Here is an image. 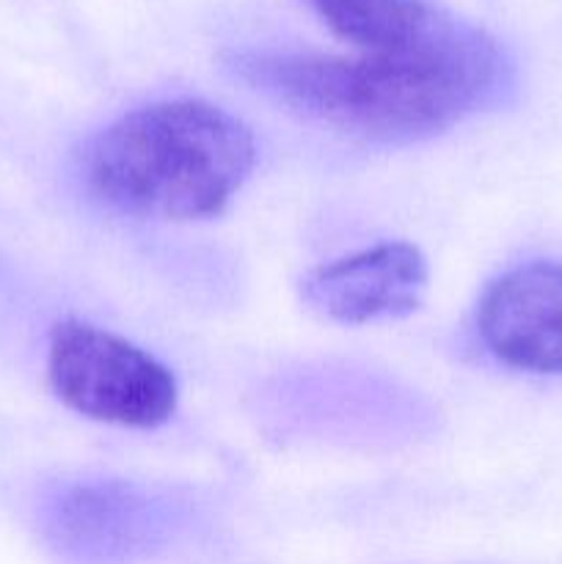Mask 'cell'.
I'll list each match as a JSON object with an SVG mask.
<instances>
[{"label":"cell","mask_w":562,"mask_h":564,"mask_svg":"<svg viewBox=\"0 0 562 564\" xmlns=\"http://www.w3.org/2000/svg\"><path fill=\"white\" fill-rule=\"evenodd\" d=\"M483 345L521 372L562 375V264H518L485 286L477 306Z\"/></svg>","instance_id":"obj_4"},{"label":"cell","mask_w":562,"mask_h":564,"mask_svg":"<svg viewBox=\"0 0 562 564\" xmlns=\"http://www.w3.org/2000/svg\"><path fill=\"white\" fill-rule=\"evenodd\" d=\"M257 163L251 130L204 99H165L116 119L83 152L88 191L125 215L202 220L224 213Z\"/></svg>","instance_id":"obj_2"},{"label":"cell","mask_w":562,"mask_h":564,"mask_svg":"<svg viewBox=\"0 0 562 564\" xmlns=\"http://www.w3.org/2000/svg\"><path fill=\"white\" fill-rule=\"evenodd\" d=\"M428 259L411 242H378L303 275L301 295L334 323L364 325L417 312L428 292Z\"/></svg>","instance_id":"obj_5"},{"label":"cell","mask_w":562,"mask_h":564,"mask_svg":"<svg viewBox=\"0 0 562 564\" xmlns=\"http://www.w3.org/2000/svg\"><path fill=\"white\" fill-rule=\"evenodd\" d=\"M231 69L306 119L380 143L439 135L496 102L512 77L499 42L474 25L428 53H240Z\"/></svg>","instance_id":"obj_1"},{"label":"cell","mask_w":562,"mask_h":564,"mask_svg":"<svg viewBox=\"0 0 562 564\" xmlns=\"http://www.w3.org/2000/svg\"><path fill=\"white\" fill-rule=\"evenodd\" d=\"M50 543L75 562H125L154 543L143 501L114 488H75L44 510Z\"/></svg>","instance_id":"obj_6"},{"label":"cell","mask_w":562,"mask_h":564,"mask_svg":"<svg viewBox=\"0 0 562 564\" xmlns=\"http://www.w3.org/2000/svg\"><path fill=\"white\" fill-rule=\"evenodd\" d=\"M309 6L358 53H428L457 42L472 28L428 0H309Z\"/></svg>","instance_id":"obj_7"},{"label":"cell","mask_w":562,"mask_h":564,"mask_svg":"<svg viewBox=\"0 0 562 564\" xmlns=\"http://www.w3.org/2000/svg\"><path fill=\"white\" fill-rule=\"evenodd\" d=\"M47 375L69 411L116 427H160L180 402V386L165 364L83 319H64L53 328Z\"/></svg>","instance_id":"obj_3"}]
</instances>
